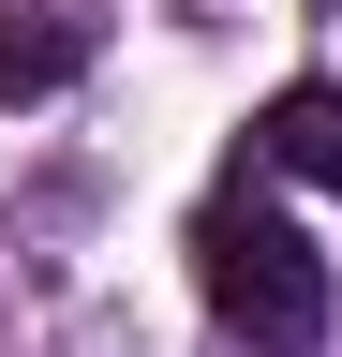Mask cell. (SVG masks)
<instances>
[{"instance_id":"1","label":"cell","mask_w":342,"mask_h":357,"mask_svg":"<svg viewBox=\"0 0 342 357\" xmlns=\"http://www.w3.org/2000/svg\"><path fill=\"white\" fill-rule=\"evenodd\" d=\"M194 298H208V328L253 342V357H313V342H327V312H342V298H327V253L297 238L253 178L194 208Z\"/></svg>"},{"instance_id":"2","label":"cell","mask_w":342,"mask_h":357,"mask_svg":"<svg viewBox=\"0 0 342 357\" xmlns=\"http://www.w3.org/2000/svg\"><path fill=\"white\" fill-rule=\"evenodd\" d=\"M90 75V15L75 0H0V105H60Z\"/></svg>"},{"instance_id":"3","label":"cell","mask_w":342,"mask_h":357,"mask_svg":"<svg viewBox=\"0 0 342 357\" xmlns=\"http://www.w3.org/2000/svg\"><path fill=\"white\" fill-rule=\"evenodd\" d=\"M253 164H283V178H327V194H342V89H327V75L268 89V105H253Z\"/></svg>"}]
</instances>
